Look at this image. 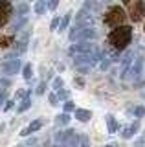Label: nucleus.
Segmentation results:
<instances>
[{"instance_id":"nucleus-3","label":"nucleus","mask_w":145,"mask_h":147,"mask_svg":"<svg viewBox=\"0 0 145 147\" xmlns=\"http://www.w3.org/2000/svg\"><path fill=\"white\" fill-rule=\"evenodd\" d=\"M143 70V57L142 55H138V57H134V61L130 63V66H129V70L125 72V79H129V81H136L140 77V74H142Z\"/></svg>"},{"instance_id":"nucleus-9","label":"nucleus","mask_w":145,"mask_h":147,"mask_svg":"<svg viewBox=\"0 0 145 147\" xmlns=\"http://www.w3.org/2000/svg\"><path fill=\"white\" fill-rule=\"evenodd\" d=\"M97 39V31L94 30V26L92 28H81V31H79V40H96ZM77 40V42H79Z\"/></svg>"},{"instance_id":"nucleus-38","label":"nucleus","mask_w":145,"mask_h":147,"mask_svg":"<svg viewBox=\"0 0 145 147\" xmlns=\"http://www.w3.org/2000/svg\"><path fill=\"white\" fill-rule=\"evenodd\" d=\"M105 147H112V145H105Z\"/></svg>"},{"instance_id":"nucleus-5","label":"nucleus","mask_w":145,"mask_h":147,"mask_svg":"<svg viewBox=\"0 0 145 147\" xmlns=\"http://www.w3.org/2000/svg\"><path fill=\"white\" fill-rule=\"evenodd\" d=\"M22 68V63L20 59H11V61H2V64H0V72L4 74V76H15V74H19Z\"/></svg>"},{"instance_id":"nucleus-4","label":"nucleus","mask_w":145,"mask_h":147,"mask_svg":"<svg viewBox=\"0 0 145 147\" xmlns=\"http://www.w3.org/2000/svg\"><path fill=\"white\" fill-rule=\"evenodd\" d=\"M123 18H125L123 9L121 7H112V9H108V13L105 17V22L108 26H112V28H117L121 22H123Z\"/></svg>"},{"instance_id":"nucleus-6","label":"nucleus","mask_w":145,"mask_h":147,"mask_svg":"<svg viewBox=\"0 0 145 147\" xmlns=\"http://www.w3.org/2000/svg\"><path fill=\"white\" fill-rule=\"evenodd\" d=\"M92 24H94V15L83 7L77 13V17H75V26L77 28H92Z\"/></svg>"},{"instance_id":"nucleus-28","label":"nucleus","mask_w":145,"mask_h":147,"mask_svg":"<svg viewBox=\"0 0 145 147\" xmlns=\"http://www.w3.org/2000/svg\"><path fill=\"white\" fill-rule=\"evenodd\" d=\"M134 116H136V118H143V116H145V109H143V107H136V109H134Z\"/></svg>"},{"instance_id":"nucleus-8","label":"nucleus","mask_w":145,"mask_h":147,"mask_svg":"<svg viewBox=\"0 0 145 147\" xmlns=\"http://www.w3.org/2000/svg\"><path fill=\"white\" fill-rule=\"evenodd\" d=\"M79 142H81V136L75 131L68 129V136L64 138V142H62L61 147H79Z\"/></svg>"},{"instance_id":"nucleus-7","label":"nucleus","mask_w":145,"mask_h":147,"mask_svg":"<svg viewBox=\"0 0 145 147\" xmlns=\"http://www.w3.org/2000/svg\"><path fill=\"white\" fill-rule=\"evenodd\" d=\"M145 15V2L143 0H136L132 4V9H130V18L132 22H140Z\"/></svg>"},{"instance_id":"nucleus-1","label":"nucleus","mask_w":145,"mask_h":147,"mask_svg":"<svg viewBox=\"0 0 145 147\" xmlns=\"http://www.w3.org/2000/svg\"><path fill=\"white\" fill-rule=\"evenodd\" d=\"M130 39H132V30L129 26H117L112 30L110 37H108V42L112 44V48L121 50L130 42Z\"/></svg>"},{"instance_id":"nucleus-11","label":"nucleus","mask_w":145,"mask_h":147,"mask_svg":"<svg viewBox=\"0 0 145 147\" xmlns=\"http://www.w3.org/2000/svg\"><path fill=\"white\" fill-rule=\"evenodd\" d=\"M107 2L108 0H87V2H85V9H88V11H92V9L94 11H99Z\"/></svg>"},{"instance_id":"nucleus-22","label":"nucleus","mask_w":145,"mask_h":147,"mask_svg":"<svg viewBox=\"0 0 145 147\" xmlns=\"http://www.w3.org/2000/svg\"><path fill=\"white\" fill-rule=\"evenodd\" d=\"M24 24H26V17H20L19 20H17L15 24H13V31H19V30H20V28L24 26Z\"/></svg>"},{"instance_id":"nucleus-20","label":"nucleus","mask_w":145,"mask_h":147,"mask_svg":"<svg viewBox=\"0 0 145 147\" xmlns=\"http://www.w3.org/2000/svg\"><path fill=\"white\" fill-rule=\"evenodd\" d=\"M70 18H72V13H66V15L61 18V24H59V31L66 30V28H68V24H70Z\"/></svg>"},{"instance_id":"nucleus-19","label":"nucleus","mask_w":145,"mask_h":147,"mask_svg":"<svg viewBox=\"0 0 145 147\" xmlns=\"http://www.w3.org/2000/svg\"><path fill=\"white\" fill-rule=\"evenodd\" d=\"M107 125H108V132H116V129H117V123H116L114 116H110V114L107 116Z\"/></svg>"},{"instance_id":"nucleus-21","label":"nucleus","mask_w":145,"mask_h":147,"mask_svg":"<svg viewBox=\"0 0 145 147\" xmlns=\"http://www.w3.org/2000/svg\"><path fill=\"white\" fill-rule=\"evenodd\" d=\"M22 76H24V79H31V77H33V66H31V64H26L24 68H22Z\"/></svg>"},{"instance_id":"nucleus-29","label":"nucleus","mask_w":145,"mask_h":147,"mask_svg":"<svg viewBox=\"0 0 145 147\" xmlns=\"http://www.w3.org/2000/svg\"><path fill=\"white\" fill-rule=\"evenodd\" d=\"M75 68H77V72H79V74H88L92 66H88V64H83V66H75Z\"/></svg>"},{"instance_id":"nucleus-10","label":"nucleus","mask_w":145,"mask_h":147,"mask_svg":"<svg viewBox=\"0 0 145 147\" xmlns=\"http://www.w3.org/2000/svg\"><path fill=\"white\" fill-rule=\"evenodd\" d=\"M42 125H44V119H42V118H39V119H35V121H31V123H30V127L22 129V132H20V134H22V136H28L30 132L39 131V129L42 127Z\"/></svg>"},{"instance_id":"nucleus-16","label":"nucleus","mask_w":145,"mask_h":147,"mask_svg":"<svg viewBox=\"0 0 145 147\" xmlns=\"http://www.w3.org/2000/svg\"><path fill=\"white\" fill-rule=\"evenodd\" d=\"M26 48H28V42H26V39H20L19 42H17V46H15V50H13V53L19 57L20 53H24L26 52Z\"/></svg>"},{"instance_id":"nucleus-2","label":"nucleus","mask_w":145,"mask_h":147,"mask_svg":"<svg viewBox=\"0 0 145 147\" xmlns=\"http://www.w3.org/2000/svg\"><path fill=\"white\" fill-rule=\"evenodd\" d=\"M97 52H99V48L92 40H79V42L70 46L68 55L74 59V57H79V55H92V53H97Z\"/></svg>"},{"instance_id":"nucleus-13","label":"nucleus","mask_w":145,"mask_h":147,"mask_svg":"<svg viewBox=\"0 0 145 147\" xmlns=\"http://www.w3.org/2000/svg\"><path fill=\"white\" fill-rule=\"evenodd\" d=\"M134 61V55L132 52H127L125 53V57L121 59V76H125V72L129 70V66H130V63Z\"/></svg>"},{"instance_id":"nucleus-27","label":"nucleus","mask_w":145,"mask_h":147,"mask_svg":"<svg viewBox=\"0 0 145 147\" xmlns=\"http://www.w3.org/2000/svg\"><path fill=\"white\" fill-rule=\"evenodd\" d=\"M59 24H61V20H59V17H55V18L52 20V24H50V30H52V31H57Z\"/></svg>"},{"instance_id":"nucleus-36","label":"nucleus","mask_w":145,"mask_h":147,"mask_svg":"<svg viewBox=\"0 0 145 147\" xmlns=\"http://www.w3.org/2000/svg\"><path fill=\"white\" fill-rule=\"evenodd\" d=\"M26 96H28V94H26L24 90H19V92H17V98H26Z\"/></svg>"},{"instance_id":"nucleus-35","label":"nucleus","mask_w":145,"mask_h":147,"mask_svg":"<svg viewBox=\"0 0 145 147\" xmlns=\"http://www.w3.org/2000/svg\"><path fill=\"white\" fill-rule=\"evenodd\" d=\"M13 107V101H6V105H4V110H9Z\"/></svg>"},{"instance_id":"nucleus-24","label":"nucleus","mask_w":145,"mask_h":147,"mask_svg":"<svg viewBox=\"0 0 145 147\" xmlns=\"http://www.w3.org/2000/svg\"><path fill=\"white\" fill-rule=\"evenodd\" d=\"M68 96H70V92L68 90H57V98H59V101H62V99H68Z\"/></svg>"},{"instance_id":"nucleus-17","label":"nucleus","mask_w":145,"mask_h":147,"mask_svg":"<svg viewBox=\"0 0 145 147\" xmlns=\"http://www.w3.org/2000/svg\"><path fill=\"white\" fill-rule=\"evenodd\" d=\"M30 107H31V96L28 94L26 98H22L20 105H19V112H24V110H28Z\"/></svg>"},{"instance_id":"nucleus-12","label":"nucleus","mask_w":145,"mask_h":147,"mask_svg":"<svg viewBox=\"0 0 145 147\" xmlns=\"http://www.w3.org/2000/svg\"><path fill=\"white\" fill-rule=\"evenodd\" d=\"M140 129V123L138 121H134L132 125H129V127H125L123 129V132H121V136L125 138V140H129V138H132L134 134H136V131Z\"/></svg>"},{"instance_id":"nucleus-14","label":"nucleus","mask_w":145,"mask_h":147,"mask_svg":"<svg viewBox=\"0 0 145 147\" xmlns=\"http://www.w3.org/2000/svg\"><path fill=\"white\" fill-rule=\"evenodd\" d=\"M75 118L79 119V121H88L90 118H92V112L90 110H87V109H75Z\"/></svg>"},{"instance_id":"nucleus-31","label":"nucleus","mask_w":145,"mask_h":147,"mask_svg":"<svg viewBox=\"0 0 145 147\" xmlns=\"http://www.w3.org/2000/svg\"><path fill=\"white\" fill-rule=\"evenodd\" d=\"M57 6H59V0H48V9H57Z\"/></svg>"},{"instance_id":"nucleus-15","label":"nucleus","mask_w":145,"mask_h":147,"mask_svg":"<svg viewBox=\"0 0 145 147\" xmlns=\"http://www.w3.org/2000/svg\"><path fill=\"white\" fill-rule=\"evenodd\" d=\"M46 9H48L46 0H37V2H35V13H37V15H44Z\"/></svg>"},{"instance_id":"nucleus-34","label":"nucleus","mask_w":145,"mask_h":147,"mask_svg":"<svg viewBox=\"0 0 145 147\" xmlns=\"http://www.w3.org/2000/svg\"><path fill=\"white\" fill-rule=\"evenodd\" d=\"M2 103H6V92H0V105H2Z\"/></svg>"},{"instance_id":"nucleus-23","label":"nucleus","mask_w":145,"mask_h":147,"mask_svg":"<svg viewBox=\"0 0 145 147\" xmlns=\"http://www.w3.org/2000/svg\"><path fill=\"white\" fill-rule=\"evenodd\" d=\"M74 110H75L74 101H68V99H66V103H64V112H66V114H70V112H74Z\"/></svg>"},{"instance_id":"nucleus-32","label":"nucleus","mask_w":145,"mask_h":147,"mask_svg":"<svg viewBox=\"0 0 145 147\" xmlns=\"http://www.w3.org/2000/svg\"><path fill=\"white\" fill-rule=\"evenodd\" d=\"M48 99H50V103H52V105H59V98H57V94H50V96H48Z\"/></svg>"},{"instance_id":"nucleus-18","label":"nucleus","mask_w":145,"mask_h":147,"mask_svg":"<svg viewBox=\"0 0 145 147\" xmlns=\"http://www.w3.org/2000/svg\"><path fill=\"white\" fill-rule=\"evenodd\" d=\"M55 123L57 125H68V123H70V114H66V112L59 114V116L55 118Z\"/></svg>"},{"instance_id":"nucleus-37","label":"nucleus","mask_w":145,"mask_h":147,"mask_svg":"<svg viewBox=\"0 0 145 147\" xmlns=\"http://www.w3.org/2000/svg\"><path fill=\"white\" fill-rule=\"evenodd\" d=\"M123 2H130V0H123Z\"/></svg>"},{"instance_id":"nucleus-33","label":"nucleus","mask_w":145,"mask_h":147,"mask_svg":"<svg viewBox=\"0 0 145 147\" xmlns=\"http://www.w3.org/2000/svg\"><path fill=\"white\" fill-rule=\"evenodd\" d=\"M11 83H9V79H4V77H0V86H9Z\"/></svg>"},{"instance_id":"nucleus-25","label":"nucleus","mask_w":145,"mask_h":147,"mask_svg":"<svg viewBox=\"0 0 145 147\" xmlns=\"http://www.w3.org/2000/svg\"><path fill=\"white\" fill-rule=\"evenodd\" d=\"M17 11H19V15H26V13L30 11V6L28 4H20V6L17 7Z\"/></svg>"},{"instance_id":"nucleus-30","label":"nucleus","mask_w":145,"mask_h":147,"mask_svg":"<svg viewBox=\"0 0 145 147\" xmlns=\"http://www.w3.org/2000/svg\"><path fill=\"white\" fill-rule=\"evenodd\" d=\"M48 88V86H46V83H39V86H37V90H35V92H37V94H44V90H46Z\"/></svg>"},{"instance_id":"nucleus-26","label":"nucleus","mask_w":145,"mask_h":147,"mask_svg":"<svg viewBox=\"0 0 145 147\" xmlns=\"http://www.w3.org/2000/svg\"><path fill=\"white\" fill-rule=\"evenodd\" d=\"M62 85H64V81H62L61 77H55V79H53V88H55V90H61Z\"/></svg>"}]
</instances>
